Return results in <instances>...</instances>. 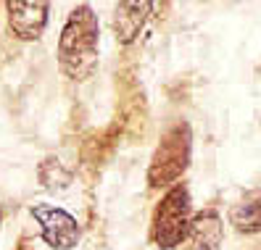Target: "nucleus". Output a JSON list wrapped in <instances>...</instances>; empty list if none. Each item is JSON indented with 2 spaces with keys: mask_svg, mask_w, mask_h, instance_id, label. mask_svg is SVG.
Wrapping results in <instances>:
<instances>
[{
  "mask_svg": "<svg viewBox=\"0 0 261 250\" xmlns=\"http://www.w3.org/2000/svg\"><path fill=\"white\" fill-rule=\"evenodd\" d=\"M98 16L90 6H76L58 37V66L69 79L82 82L98 66Z\"/></svg>",
  "mask_w": 261,
  "mask_h": 250,
  "instance_id": "obj_1",
  "label": "nucleus"
},
{
  "mask_svg": "<svg viewBox=\"0 0 261 250\" xmlns=\"http://www.w3.org/2000/svg\"><path fill=\"white\" fill-rule=\"evenodd\" d=\"M193 227V206L185 184H174L153 213V240L161 250L182 245Z\"/></svg>",
  "mask_w": 261,
  "mask_h": 250,
  "instance_id": "obj_2",
  "label": "nucleus"
},
{
  "mask_svg": "<svg viewBox=\"0 0 261 250\" xmlns=\"http://www.w3.org/2000/svg\"><path fill=\"white\" fill-rule=\"evenodd\" d=\"M190 148H193L190 127L185 121L174 124V127L161 137L156 153H153V161H150V169H148V182L153 187H164V184L177 182L185 174V169L190 163Z\"/></svg>",
  "mask_w": 261,
  "mask_h": 250,
  "instance_id": "obj_3",
  "label": "nucleus"
},
{
  "mask_svg": "<svg viewBox=\"0 0 261 250\" xmlns=\"http://www.w3.org/2000/svg\"><path fill=\"white\" fill-rule=\"evenodd\" d=\"M35 216V221L40 224L42 240L48 242L53 250H71L80 242V224L71 213H66L58 206H48V203H37L29 208Z\"/></svg>",
  "mask_w": 261,
  "mask_h": 250,
  "instance_id": "obj_4",
  "label": "nucleus"
},
{
  "mask_svg": "<svg viewBox=\"0 0 261 250\" xmlns=\"http://www.w3.org/2000/svg\"><path fill=\"white\" fill-rule=\"evenodd\" d=\"M8 11V24L11 32L19 40H40L48 24V11L50 6L42 0H11L6 3Z\"/></svg>",
  "mask_w": 261,
  "mask_h": 250,
  "instance_id": "obj_5",
  "label": "nucleus"
},
{
  "mask_svg": "<svg viewBox=\"0 0 261 250\" xmlns=\"http://www.w3.org/2000/svg\"><path fill=\"white\" fill-rule=\"evenodd\" d=\"M150 16V3H119L114 13V32L119 42H132L143 32V26Z\"/></svg>",
  "mask_w": 261,
  "mask_h": 250,
  "instance_id": "obj_6",
  "label": "nucleus"
},
{
  "mask_svg": "<svg viewBox=\"0 0 261 250\" xmlns=\"http://www.w3.org/2000/svg\"><path fill=\"white\" fill-rule=\"evenodd\" d=\"M219 245H222V218L214 211L198 213L188 234V250H219Z\"/></svg>",
  "mask_w": 261,
  "mask_h": 250,
  "instance_id": "obj_7",
  "label": "nucleus"
},
{
  "mask_svg": "<svg viewBox=\"0 0 261 250\" xmlns=\"http://www.w3.org/2000/svg\"><path fill=\"white\" fill-rule=\"evenodd\" d=\"M229 224L245 234L261 232V187L245 192V198L229 208Z\"/></svg>",
  "mask_w": 261,
  "mask_h": 250,
  "instance_id": "obj_8",
  "label": "nucleus"
}]
</instances>
